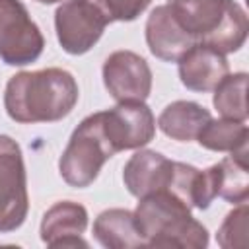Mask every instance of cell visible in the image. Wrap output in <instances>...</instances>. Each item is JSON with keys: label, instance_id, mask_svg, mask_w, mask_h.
<instances>
[{"label": "cell", "instance_id": "9", "mask_svg": "<svg viewBox=\"0 0 249 249\" xmlns=\"http://www.w3.org/2000/svg\"><path fill=\"white\" fill-rule=\"evenodd\" d=\"M103 84L119 103L144 101L152 89V70L140 54L115 51L103 62Z\"/></svg>", "mask_w": 249, "mask_h": 249}, {"label": "cell", "instance_id": "5", "mask_svg": "<svg viewBox=\"0 0 249 249\" xmlns=\"http://www.w3.org/2000/svg\"><path fill=\"white\" fill-rule=\"evenodd\" d=\"M45 47L37 23L19 0H0V58L10 66L35 62Z\"/></svg>", "mask_w": 249, "mask_h": 249}, {"label": "cell", "instance_id": "15", "mask_svg": "<svg viewBox=\"0 0 249 249\" xmlns=\"http://www.w3.org/2000/svg\"><path fill=\"white\" fill-rule=\"evenodd\" d=\"M212 119L210 111L195 101H173L158 117V126L161 132L177 142L196 140L200 128Z\"/></svg>", "mask_w": 249, "mask_h": 249}, {"label": "cell", "instance_id": "18", "mask_svg": "<svg viewBox=\"0 0 249 249\" xmlns=\"http://www.w3.org/2000/svg\"><path fill=\"white\" fill-rule=\"evenodd\" d=\"M247 74H228L216 88H214V107L224 119H233L245 123L247 119Z\"/></svg>", "mask_w": 249, "mask_h": 249}, {"label": "cell", "instance_id": "12", "mask_svg": "<svg viewBox=\"0 0 249 249\" xmlns=\"http://www.w3.org/2000/svg\"><path fill=\"white\" fill-rule=\"evenodd\" d=\"M88 228V210L72 200L53 204L41 222V239L49 247H88L82 233Z\"/></svg>", "mask_w": 249, "mask_h": 249}, {"label": "cell", "instance_id": "10", "mask_svg": "<svg viewBox=\"0 0 249 249\" xmlns=\"http://www.w3.org/2000/svg\"><path fill=\"white\" fill-rule=\"evenodd\" d=\"M179 161L154 150H138L123 169V181L130 195L144 196L156 191H171L177 177Z\"/></svg>", "mask_w": 249, "mask_h": 249}, {"label": "cell", "instance_id": "8", "mask_svg": "<svg viewBox=\"0 0 249 249\" xmlns=\"http://www.w3.org/2000/svg\"><path fill=\"white\" fill-rule=\"evenodd\" d=\"M101 130L111 150H136L146 146L156 134V119L144 101H124L113 109L99 111Z\"/></svg>", "mask_w": 249, "mask_h": 249}, {"label": "cell", "instance_id": "1", "mask_svg": "<svg viewBox=\"0 0 249 249\" xmlns=\"http://www.w3.org/2000/svg\"><path fill=\"white\" fill-rule=\"evenodd\" d=\"M78 101V84L68 70L45 68L19 72L8 80L4 105L12 121L54 123L70 115Z\"/></svg>", "mask_w": 249, "mask_h": 249}, {"label": "cell", "instance_id": "6", "mask_svg": "<svg viewBox=\"0 0 249 249\" xmlns=\"http://www.w3.org/2000/svg\"><path fill=\"white\" fill-rule=\"evenodd\" d=\"M27 179L19 144L0 134V233L18 230L27 218Z\"/></svg>", "mask_w": 249, "mask_h": 249}, {"label": "cell", "instance_id": "13", "mask_svg": "<svg viewBox=\"0 0 249 249\" xmlns=\"http://www.w3.org/2000/svg\"><path fill=\"white\" fill-rule=\"evenodd\" d=\"M177 62L181 84L193 91L214 89L230 72L226 56L206 45L191 47Z\"/></svg>", "mask_w": 249, "mask_h": 249}, {"label": "cell", "instance_id": "16", "mask_svg": "<svg viewBox=\"0 0 249 249\" xmlns=\"http://www.w3.org/2000/svg\"><path fill=\"white\" fill-rule=\"evenodd\" d=\"M249 130L245 123L233 119H210L198 132L196 140L212 152H237L247 148Z\"/></svg>", "mask_w": 249, "mask_h": 249}, {"label": "cell", "instance_id": "17", "mask_svg": "<svg viewBox=\"0 0 249 249\" xmlns=\"http://www.w3.org/2000/svg\"><path fill=\"white\" fill-rule=\"evenodd\" d=\"M218 167V196L231 204L245 202L249 196V175H247V148L231 152L224 158Z\"/></svg>", "mask_w": 249, "mask_h": 249}, {"label": "cell", "instance_id": "20", "mask_svg": "<svg viewBox=\"0 0 249 249\" xmlns=\"http://www.w3.org/2000/svg\"><path fill=\"white\" fill-rule=\"evenodd\" d=\"M107 14L109 21H132L136 19L152 0H93Z\"/></svg>", "mask_w": 249, "mask_h": 249}, {"label": "cell", "instance_id": "7", "mask_svg": "<svg viewBox=\"0 0 249 249\" xmlns=\"http://www.w3.org/2000/svg\"><path fill=\"white\" fill-rule=\"evenodd\" d=\"M109 18L93 0H64L54 14L60 47L68 54L88 53L103 35Z\"/></svg>", "mask_w": 249, "mask_h": 249}, {"label": "cell", "instance_id": "19", "mask_svg": "<svg viewBox=\"0 0 249 249\" xmlns=\"http://www.w3.org/2000/svg\"><path fill=\"white\" fill-rule=\"evenodd\" d=\"M247 218H249V210L245 202H239L237 208H233L226 220L222 222L220 230H218V243L224 249H245L249 239H247Z\"/></svg>", "mask_w": 249, "mask_h": 249}, {"label": "cell", "instance_id": "11", "mask_svg": "<svg viewBox=\"0 0 249 249\" xmlns=\"http://www.w3.org/2000/svg\"><path fill=\"white\" fill-rule=\"evenodd\" d=\"M146 43L156 58L165 62H177L196 43L179 25L169 4L152 10L146 21Z\"/></svg>", "mask_w": 249, "mask_h": 249}, {"label": "cell", "instance_id": "4", "mask_svg": "<svg viewBox=\"0 0 249 249\" xmlns=\"http://www.w3.org/2000/svg\"><path fill=\"white\" fill-rule=\"evenodd\" d=\"M113 156L115 152L101 130V117L99 113H93L86 117L72 132L70 142L58 161L60 177L70 187H88L95 181L103 163Z\"/></svg>", "mask_w": 249, "mask_h": 249}, {"label": "cell", "instance_id": "3", "mask_svg": "<svg viewBox=\"0 0 249 249\" xmlns=\"http://www.w3.org/2000/svg\"><path fill=\"white\" fill-rule=\"evenodd\" d=\"M169 6L196 45L228 54L239 51L247 39V14L235 0H169Z\"/></svg>", "mask_w": 249, "mask_h": 249}, {"label": "cell", "instance_id": "21", "mask_svg": "<svg viewBox=\"0 0 249 249\" xmlns=\"http://www.w3.org/2000/svg\"><path fill=\"white\" fill-rule=\"evenodd\" d=\"M41 4H56V2H62V0H37Z\"/></svg>", "mask_w": 249, "mask_h": 249}, {"label": "cell", "instance_id": "14", "mask_svg": "<svg viewBox=\"0 0 249 249\" xmlns=\"http://www.w3.org/2000/svg\"><path fill=\"white\" fill-rule=\"evenodd\" d=\"M95 239L109 249H132L146 247V241L138 230L134 212L124 208L103 210L93 222Z\"/></svg>", "mask_w": 249, "mask_h": 249}, {"label": "cell", "instance_id": "2", "mask_svg": "<svg viewBox=\"0 0 249 249\" xmlns=\"http://www.w3.org/2000/svg\"><path fill=\"white\" fill-rule=\"evenodd\" d=\"M134 218L146 247L202 249L208 245L206 228L193 218L191 206L171 191L140 196Z\"/></svg>", "mask_w": 249, "mask_h": 249}]
</instances>
